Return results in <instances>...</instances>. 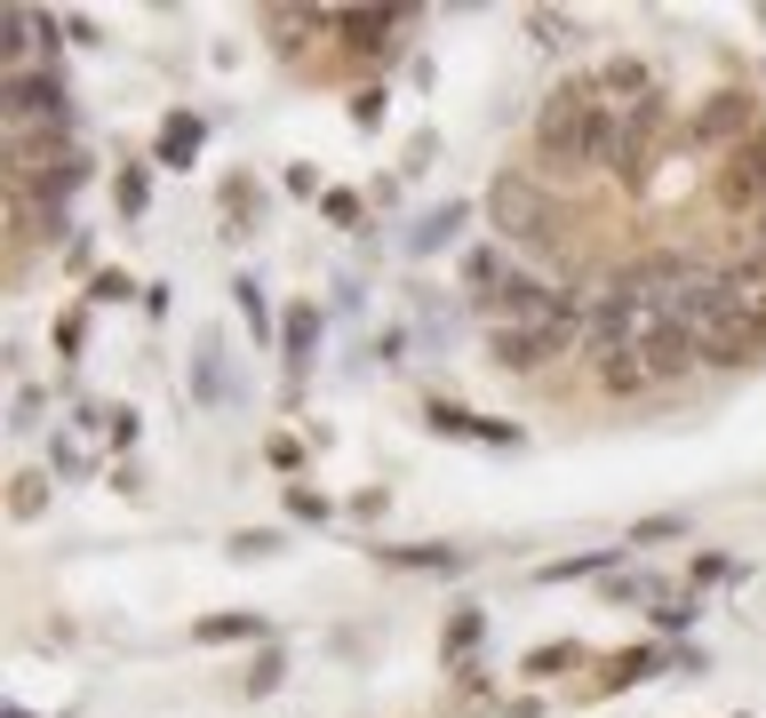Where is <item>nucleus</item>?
Wrapping results in <instances>:
<instances>
[{"instance_id":"obj_10","label":"nucleus","mask_w":766,"mask_h":718,"mask_svg":"<svg viewBox=\"0 0 766 718\" xmlns=\"http://www.w3.org/2000/svg\"><path fill=\"white\" fill-rule=\"evenodd\" d=\"M598 96H607L615 112H630V105H647V96H655V73H647L639 56H607V64H598Z\"/></svg>"},{"instance_id":"obj_23","label":"nucleus","mask_w":766,"mask_h":718,"mask_svg":"<svg viewBox=\"0 0 766 718\" xmlns=\"http://www.w3.org/2000/svg\"><path fill=\"white\" fill-rule=\"evenodd\" d=\"M112 200H120L128 216H144V200H152V184H144V168H137V160L120 168V184H112Z\"/></svg>"},{"instance_id":"obj_13","label":"nucleus","mask_w":766,"mask_h":718,"mask_svg":"<svg viewBox=\"0 0 766 718\" xmlns=\"http://www.w3.org/2000/svg\"><path fill=\"white\" fill-rule=\"evenodd\" d=\"M32 32H41V17H32V9H0V56H9V73H24Z\"/></svg>"},{"instance_id":"obj_21","label":"nucleus","mask_w":766,"mask_h":718,"mask_svg":"<svg viewBox=\"0 0 766 718\" xmlns=\"http://www.w3.org/2000/svg\"><path fill=\"white\" fill-rule=\"evenodd\" d=\"M41 503H48V479H41V471H17L9 511H17V519H41Z\"/></svg>"},{"instance_id":"obj_34","label":"nucleus","mask_w":766,"mask_h":718,"mask_svg":"<svg viewBox=\"0 0 766 718\" xmlns=\"http://www.w3.org/2000/svg\"><path fill=\"white\" fill-rule=\"evenodd\" d=\"M231 296H240V312H248V328H263V296H256V280H240V288H231Z\"/></svg>"},{"instance_id":"obj_29","label":"nucleus","mask_w":766,"mask_h":718,"mask_svg":"<svg viewBox=\"0 0 766 718\" xmlns=\"http://www.w3.org/2000/svg\"><path fill=\"white\" fill-rule=\"evenodd\" d=\"M105 439H112V448H128V439H137V416H128V407H105Z\"/></svg>"},{"instance_id":"obj_15","label":"nucleus","mask_w":766,"mask_h":718,"mask_svg":"<svg viewBox=\"0 0 766 718\" xmlns=\"http://www.w3.org/2000/svg\"><path fill=\"white\" fill-rule=\"evenodd\" d=\"M280 335H288V367H304L312 344H320V312H312V303H295V312L280 320Z\"/></svg>"},{"instance_id":"obj_26","label":"nucleus","mask_w":766,"mask_h":718,"mask_svg":"<svg viewBox=\"0 0 766 718\" xmlns=\"http://www.w3.org/2000/svg\"><path fill=\"white\" fill-rule=\"evenodd\" d=\"M352 120H359V128H384V88H359V96H352Z\"/></svg>"},{"instance_id":"obj_9","label":"nucleus","mask_w":766,"mask_h":718,"mask_svg":"<svg viewBox=\"0 0 766 718\" xmlns=\"http://www.w3.org/2000/svg\"><path fill=\"white\" fill-rule=\"evenodd\" d=\"M639 360H647V375H655V384H679V375H687L694 360H703V344H694L687 328H671V320H655V335H647V344H639Z\"/></svg>"},{"instance_id":"obj_16","label":"nucleus","mask_w":766,"mask_h":718,"mask_svg":"<svg viewBox=\"0 0 766 718\" xmlns=\"http://www.w3.org/2000/svg\"><path fill=\"white\" fill-rule=\"evenodd\" d=\"M630 678H655V646H623V655H607L598 687H630Z\"/></svg>"},{"instance_id":"obj_6","label":"nucleus","mask_w":766,"mask_h":718,"mask_svg":"<svg viewBox=\"0 0 766 718\" xmlns=\"http://www.w3.org/2000/svg\"><path fill=\"white\" fill-rule=\"evenodd\" d=\"M9 128H64V81L56 73H9Z\"/></svg>"},{"instance_id":"obj_3","label":"nucleus","mask_w":766,"mask_h":718,"mask_svg":"<svg viewBox=\"0 0 766 718\" xmlns=\"http://www.w3.org/2000/svg\"><path fill=\"white\" fill-rule=\"evenodd\" d=\"M583 335V312H575V296L559 303L551 320H519V328H487V360L495 367H511V375H543L559 352H568Z\"/></svg>"},{"instance_id":"obj_7","label":"nucleus","mask_w":766,"mask_h":718,"mask_svg":"<svg viewBox=\"0 0 766 718\" xmlns=\"http://www.w3.org/2000/svg\"><path fill=\"white\" fill-rule=\"evenodd\" d=\"M751 128H758V105H751L743 88H719L711 105L694 112V144H719V152H726V144H743Z\"/></svg>"},{"instance_id":"obj_20","label":"nucleus","mask_w":766,"mask_h":718,"mask_svg":"<svg viewBox=\"0 0 766 718\" xmlns=\"http://www.w3.org/2000/svg\"><path fill=\"white\" fill-rule=\"evenodd\" d=\"M256 631V614H208V623H192L199 646H231V639H248Z\"/></svg>"},{"instance_id":"obj_30","label":"nucleus","mask_w":766,"mask_h":718,"mask_svg":"<svg viewBox=\"0 0 766 718\" xmlns=\"http://www.w3.org/2000/svg\"><path fill=\"white\" fill-rule=\"evenodd\" d=\"M391 567H455V551H384Z\"/></svg>"},{"instance_id":"obj_2","label":"nucleus","mask_w":766,"mask_h":718,"mask_svg":"<svg viewBox=\"0 0 766 718\" xmlns=\"http://www.w3.org/2000/svg\"><path fill=\"white\" fill-rule=\"evenodd\" d=\"M487 216H495V232L511 239V248H551V224H559V200L527 176V168H504V176L487 184Z\"/></svg>"},{"instance_id":"obj_27","label":"nucleus","mask_w":766,"mask_h":718,"mask_svg":"<svg viewBox=\"0 0 766 718\" xmlns=\"http://www.w3.org/2000/svg\"><path fill=\"white\" fill-rule=\"evenodd\" d=\"M288 511L295 519H327V495L320 487H288Z\"/></svg>"},{"instance_id":"obj_8","label":"nucleus","mask_w":766,"mask_h":718,"mask_svg":"<svg viewBox=\"0 0 766 718\" xmlns=\"http://www.w3.org/2000/svg\"><path fill=\"white\" fill-rule=\"evenodd\" d=\"M327 24H336V41L352 56H384L391 49V24H408V9H327Z\"/></svg>"},{"instance_id":"obj_25","label":"nucleus","mask_w":766,"mask_h":718,"mask_svg":"<svg viewBox=\"0 0 766 718\" xmlns=\"http://www.w3.org/2000/svg\"><path fill=\"white\" fill-rule=\"evenodd\" d=\"M128 288H137V280H128V271H96V280H88V303H120Z\"/></svg>"},{"instance_id":"obj_17","label":"nucleus","mask_w":766,"mask_h":718,"mask_svg":"<svg viewBox=\"0 0 766 718\" xmlns=\"http://www.w3.org/2000/svg\"><path fill=\"white\" fill-rule=\"evenodd\" d=\"M224 216H231L224 232H248V224L263 216V192H256L248 176H231V184H224Z\"/></svg>"},{"instance_id":"obj_33","label":"nucleus","mask_w":766,"mask_h":718,"mask_svg":"<svg viewBox=\"0 0 766 718\" xmlns=\"http://www.w3.org/2000/svg\"><path fill=\"white\" fill-rule=\"evenodd\" d=\"M80 335H88V320H80V312H64V320H56V344H64V352H80Z\"/></svg>"},{"instance_id":"obj_19","label":"nucleus","mask_w":766,"mask_h":718,"mask_svg":"<svg viewBox=\"0 0 766 718\" xmlns=\"http://www.w3.org/2000/svg\"><path fill=\"white\" fill-rule=\"evenodd\" d=\"M583 663V646L568 639V646H536V655H527V678H568Z\"/></svg>"},{"instance_id":"obj_14","label":"nucleus","mask_w":766,"mask_h":718,"mask_svg":"<svg viewBox=\"0 0 766 718\" xmlns=\"http://www.w3.org/2000/svg\"><path fill=\"white\" fill-rule=\"evenodd\" d=\"M431 431H463V439H519L511 424H479V416H463V407H447V399H431Z\"/></svg>"},{"instance_id":"obj_11","label":"nucleus","mask_w":766,"mask_h":718,"mask_svg":"<svg viewBox=\"0 0 766 718\" xmlns=\"http://www.w3.org/2000/svg\"><path fill=\"white\" fill-rule=\"evenodd\" d=\"M598 360V392L607 399H630V392H655V375L639 360V344H623V352H591Z\"/></svg>"},{"instance_id":"obj_35","label":"nucleus","mask_w":766,"mask_h":718,"mask_svg":"<svg viewBox=\"0 0 766 718\" xmlns=\"http://www.w3.org/2000/svg\"><path fill=\"white\" fill-rule=\"evenodd\" d=\"M9 718H24V710H9Z\"/></svg>"},{"instance_id":"obj_24","label":"nucleus","mask_w":766,"mask_h":718,"mask_svg":"<svg viewBox=\"0 0 766 718\" xmlns=\"http://www.w3.org/2000/svg\"><path fill=\"white\" fill-rule=\"evenodd\" d=\"M463 271H472V288H479V296H495V280H511V271H504V248H479Z\"/></svg>"},{"instance_id":"obj_12","label":"nucleus","mask_w":766,"mask_h":718,"mask_svg":"<svg viewBox=\"0 0 766 718\" xmlns=\"http://www.w3.org/2000/svg\"><path fill=\"white\" fill-rule=\"evenodd\" d=\"M199 136H208V128H199L192 112H169V120H160V160H169V168H192Z\"/></svg>"},{"instance_id":"obj_4","label":"nucleus","mask_w":766,"mask_h":718,"mask_svg":"<svg viewBox=\"0 0 766 718\" xmlns=\"http://www.w3.org/2000/svg\"><path fill=\"white\" fill-rule=\"evenodd\" d=\"M711 192H719L726 216H758L766 208V128H751L743 144H726L711 160Z\"/></svg>"},{"instance_id":"obj_32","label":"nucleus","mask_w":766,"mask_h":718,"mask_svg":"<svg viewBox=\"0 0 766 718\" xmlns=\"http://www.w3.org/2000/svg\"><path fill=\"white\" fill-rule=\"evenodd\" d=\"M272 687H280V655H263V663L248 671V695H272Z\"/></svg>"},{"instance_id":"obj_28","label":"nucleus","mask_w":766,"mask_h":718,"mask_svg":"<svg viewBox=\"0 0 766 718\" xmlns=\"http://www.w3.org/2000/svg\"><path fill=\"white\" fill-rule=\"evenodd\" d=\"M231 551H240V559H263V551H280V535H272V527H248Z\"/></svg>"},{"instance_id":"obj_5","label":"nucleus","mask_w":766,"mask_h":718,"mask_svg":"<svg viewBox=\"0 0 766 718\" xmlns=\"http://www.w3.org/2000/svg\"><path fill=\"white\" fill-rule=\"evenodd\" d=\"M479 303H487V328H519V320H551L568 296H559V288H543L536 271H511V280L495 288V296H479Z\"/></svg>"},{"instance_id":"obj_22","label":"nucleus","mask_w":766,"mask_h":718,"mask_svg":"<svg viewBox=\"0 0 766 718\" xmlns=\"http://www.w3.org/2000/svg\"><path fill=\"white\" fill-rule=\"evenodd\" d=\"M472 224V208H440V216H423V232H416V248H447V239Z\"/></svg>"},{"instance_id":"obj_1","label":"nucleus","mask_w":766,"mask_h":718,"mask_svg":"<svg viewBox=\"0 0 766 718\" xmlns=\"http://www.w3.org/2000/svg\"><path fill=\"white\" fill-rule=\"evenodd\" d=\"M536 152L543 160H568V168H607L615 160V112H607V96H598V73H568L551 96H543V112H536Z\"/></svg>"},{"instance_id":"obj_31","label":"nucleus","mask_w":766,"mask_h":718,"mask_svg":"<svg viewBox=\"0 0 766 718\" xmlns=\"http://www.w3.org/2000/svg\"><path fill=\"white\" fill-rule=\"evenodd\" d=\"M320 208H327V224H359V200H352V192H327Z\"/></svg>"},{"instance_id":"obj_18","label":"nucleus","mask_w":766,"mask_h":718,"mask_svg":"<svg viewBox=\"0 0 766 718\" xmlns=\"http://www.w3.org/2000/svg\"><path fill=\"white\" fill-rule=\"evenodd\" d=\"M440 646H447V663H463V655H472V646H479V607H455V614H447V639H440Z\"/></svg>"}]
</instances>
